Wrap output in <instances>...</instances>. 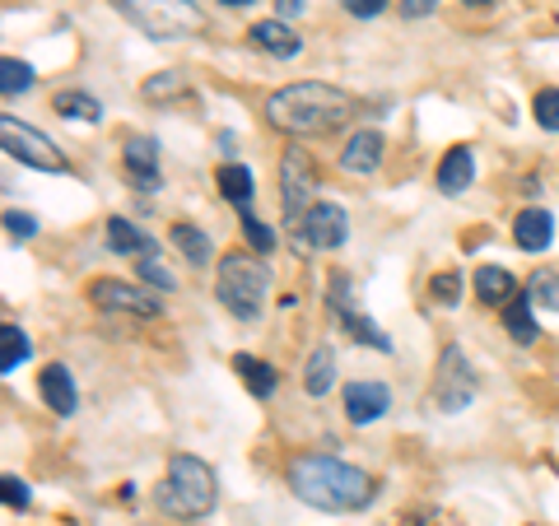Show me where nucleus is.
Returning a JSON list of instances; mask_svg holds the SVG:
<instances>
[{"instance_id":"24","label":"nucleus","mask_w":559,"mask_h":526,"mask_svg":"<svg viewBox=\"0 0 559 526\" xmlns=\"http://www.w3.org/2000/svg\"><path fill=\"white\" fill-rule=\"evenodd\" d=\"M168 238H173V248H178L191 266H210V256H215V248H210V238H205V229H197V224H173L168 229Z\"/></svg>"},{"instance_id":"34","label":"nucleus","mask_w":559,"mask_h":526,"mask_svg":"<svg viewBox=\"0 0 559 526\" xmlns=\"http://www.w3.org/2000/svg\"><path fill=\"white\" fill-rule=\"evenodd\" d=\"M135 275L145 279V285H150L154 294H173V289H178V285H173V275L159 266V261H140V266H135Z\"/></svg>"},{"instance_id":"6","label":"nucleus","mask_w":559,"mask_h":526,"mask_svg":"<svg viewBox=\"0 0 559 526\" xmlns=\"http://www.w3.org/2000/svg\"><path fill=\"white\" fill-rule=\"evenodd\" d=\"M476 396V368L466 363L462 345H443L439 355V373H433V387H429V406L439 415H462Z\"/></svg>"},{"instance_id":"23","label":"nucleus","mask_w":559,"mask_h":526,"mask_svg":"<svg viewBox=\"0 0 559 526\" xmlns=\"http://www.w3.org/2000/svg\"><path fill=\"white\" fill-rule=\"evenodd\" d=\"M215 187H219V196L229 201V205H238V210H248V205H252V196H257L252 168H242V164H219Z\"/></svg>"},{"instance_id":"20","label":"nucleus","mask_w":559,"mask_h":526,"mask_svg":"<svg viewBox=\"0 0 559 526\" xmlns=\"http://www.w3.org/2000/svg\"><path fill=\"white\" fill-rule=\"evenodd\" d=\"M471 285H476V298L485 308H499V312L518 298V279L509 266H476V279H471Z\"/></svg>"},{"instance_id":"32","label":"nucleus","mask_w":559,"mask_h":526,"mask_svg":"<svg viewBox=\"0 0 559 526\" xmlns=\"http://www.w3.org/2000/svg\"><path fill=\"white\" fill-rule=\"evenodd\" d=\"M429 298H439L443 308L462 303V275H457V271H443V275H433V279H429Z\"/></svg>"},{"instance_id":"2","label":"nucleus","mask_w":559,"mask_h":526,"mask_svg":"<svg viewBox=\"0 0 559 526\" xmlns=\"http://www.w3.org/2000/svg\"><path fill=\"white\" fill-rule=\"evenodd\" d=\"M261 117L271 121L275 131H285L294 140H312V135H331L341 131L349 117H355V98L336 84H322V80H299V84H285L266 98Z\"/></svg>"},{"instance_id":"8","label":"nucleus","mask_w":559,"mask_h":526,"mask_svg":"<svg viewBox=\"0 0 559 526\" xmlns=\"http://www.w3.org/2000/svg\"><path fill=\"white\" fill-rule=\"evenodd\" d=\"M0 145H5L10 159H20L24 168H38V172H66V154L51 145L43 131L24 127L20 117H0Z\"/></svg>"},{"instance_id":"26","label":"nucleus","mask_w":559,"mask_h":526,"mask_svg":"<svg viewBox=\"0 0 559 526\" xmlns=\"http://www.w3.org/2000/svg\"><path fill=\"white\" fill-rule=\"evenodd\" d=\"M51 108H57V117H70V121H103V103L84 89H61L51 98Z\"/></svg>"},{"instance_id":"39","label":"nucleus","mask_w":559,"mask_h":526,"mask_svg":"<svg viewBox=\"0 0 559 526\" xmlns=\"http://www.w3.org/2000/svg\"><path fill=\"white\" fill-rule=\"evenodd\" d=\"M275 5H280L275 20H294V14H304V0H275Z\"/></svg>"},{"instance_id":"40","label":"nucleus","mask_w":559,"mask_h":526,"mask_svg":"<svg viewBox=\"0 0 559 526\" xmlns=\"http://www.w3.org/2000/svg\"><path fill=\"white\" fill-rule=\"evenodd\" d=\"M219 5H229V10H242V5H252V0H219Z\"/></svg>"},{"instance_id":"17","label":"nucleus","mask_w":559,"mask_h":526,"mask_svg":"<svg viewBox=\"0 0 559 526\" xmlns=\"http://www.w3.org/2000/svg\"><path fill=\"white\" fill-rule=\"evenodd\" d=\"M443 196H462V191L476 182V150L471 145H452L443 159H439V172H433Z\"/></svg>"},{"instance_id":"19","label":"nucleus","mask_w":559,"mask_h":526,"mask_svg":"<svg viewBox=\"0 0 559 526\" xmlns=\"http://www.w3.org/2000/svg\"><path fill=\"white\" fill-rule=\"evenodd\" d=\"M513 242L522 252H546L555 242V215H550V210H540V205H527L513 219Z\"/></svg>"},{"instance_id":"35","label":"nucleus","mask_w":559,"mask_h":526,"mask_svg":"<svg viewBox=\"0 0 559 526\" xmlns=\"http://www.w3.org/2000/svg\"><path fill=\"white\" fill-rule=\"evenodd\" d=\"M0 499H5V507H20V513H28V503H33L28 485H24L20 476H5V480H0Z\"/></svg>"},{"instance_id":"29","label":"nucleus","mask_w":559,"mask_h":526,"mask_svg":"<svg viewBox=\"0 0 559 526\" xmlns=\"http://www.w3.org/2000/svg\"><path fill=\"white\" fill-rule=\"evenodd\" d=\"M527 298H532V303H540V308H555L559 312V275L555 271H536L527 279Z\"/></svg>"},{"instance_id":"21","label":"nucleus","mask_w":559,"mask_h":526,"mask_svg":"<svg viewBox=\"0 0 559 526\" xmlns=\"http://www.w3.org/2000/svg\"><path fill=\"white\" fill-rule=\"evenodd\" d=\"M331 387H336V349H331V345L308 349V359H304V392L308 396H326Z\"/></svg>"},{"instance_id":"10","label":"nucleus","mask_w":559,"mask_h":526,"mask_svg":"<svg viewBox=\"0 0 559 526\" xmlns=\"http://www.w3.org/2000/svg\"><path fill=\"white\" fill-rule=\"evenodd\" d=\"M326 303H331V318L341 322V331H349L359 345H369L378 349V355H392V336L382 331L373 318H364V312L355 308V298H349V279L336 271L331 275V285H326Z\"/></svg>"},{"instance_id":"41","label":"nucleus","mask_w":559,"mask_h":526,"mask_svg":"<svg viewBox=\"0 0 559 526\" xmlns=\"http://www.w3.org/2000/svg\"><path fill=\"white\" fill-rule=\"evenodd\" d=\"M462 5H476V10H485V5H495V0H462Z\"/></svg>"},{"instance_id":"12","label":"nucleus","mask_w":559,"mask_h":526,"mask_svg":"<svg viewBox=\"0 0 559 526\" xmlns=\"http://www.w3.org/2000/svg\"><path fill=\"white\" fill-rule=\"evenodd\" d=\"M121 168H127L131 187L140 196H154L164 187V172H159V140L154 135H127L121 145Z\"/></svg>"},{"instance_id":"5","label":"nucleus","mask_w":559,"mask_h":526,"mask_svg":"<svg viewBox=\"0 0 559 526\" xmlns=\"http://www.w3.org/2000/svg\"><path fill=\"white\" fill-rule=\"evenodd\" d=\"M108 5L150 43H182L205 33V14L191 0H108Z\"/></svg>"},{"instance_id":"14","label":"nucleus","mask_w":559,"mask_h":526,"mask_svg":"<svg viewBox=\"0 0 559 526\" xmlns=\"http://www.w3.org/2000/svg\"><path fill=\"white\" fill-rule=\"evenodd\" d=\"M248 43L257 47V51H266V57H280V61H294L304 51V38L294 33L285 20H257L252 28H248Z\"/></svg>"},{"instance_id":"37","label":"nucleus","mask_w":559,"mask_h":526,"mask_svg":"<svg viewBox=\"0 0 559 526\" xmlns=\"http://www.w3.org/2000/svg\"><path fill=\"white\" fill-rule=\"evenodd\" d=\"M388 5H392V0H341V10L355 14V20H378Z\"/></svg>"},{"instance_id":"25","label":"nucleus","mask_w":559,"mask_h":526,"mask_svg":"<svg viewBox=\"0 0 559 526\" xmlns=\"http://www.w3.org/2000/svg\"><path fill=\"white\" fill-rule=\"evenodd\" d=\"M503 331H509L518 345H536V340H540L536 318H532V298H527V294H518L513 303L503 308Z\"/></svg>"},{"instance_id":"33","label":"nucleus","mask_w":559,"mask_h":526,"mask_svg":"<svg viewBox=\"0 0 559 526\" xmlns=\"http://www.w3.org/2000/svg\"><path fill=\"white\" fill-rule=\"evenodd\" d=\"M242 234H248V242H252V252H257V256H266V252L275 248V234L252 215V210H242Z\"/></svg>"},{"instance_id":"15","label":"nucleus","mask_w":559,"mask_h":526,"mask_svg":"<svg viewBox=\"0 0 559 526\" xmlns=\"http://www.w3.org/2000/svg\"><path fill=\"white\" fill-rule=\"evenodd\" d=\"M108 248L117 256H140V261H159V238L145 234L140 224H131L127 215L108 219Z\"/></svg>"},{"instance_id":"27","label":"nucleus","mask_w":559,"mask_h":526,"mask_svg":"<svg viewBox=\"0 0 559 526\" xmlns=\"http://www.w3.org/2000/svg\"><path fill=\"white\" fill-rule=\"evenodd\" d=\"M33 359V340H28V331L20 326H5L0 331V373H14L20 363Z\"/></svg>"},{"instance_id":"11","label":"nucleus","mask_w":559,"mask_h":526,"mask_svg":"<svg viewBox=\"0 0 559 526\" xmlns=\"http://www.w3.org/2000/svg\"><path fill=\"white\" fill-rule=\"evenodd\" d=\"M294 229H299L294 242H299L304 252H336V248H345V238H349V215L341 205L318 201L299 224H294Z\"/></svg>"},{"instance_id":"1","label":"nucleus","mask_w":559,"mask_h":526,"mask_svg":"<svg viewBox=\"0 0 559 526\" xmlns=\"http://www.w3.org/2000/svg\"><path fill=\"white\" fill-rule=\"evenodd\" d=\"M285 485L294 489V499L318 507V513H364L378 499V480L369 470L336 462L326 452H304L285 466Z\"/></svg>"},{"instance_id":"31","label":"nucleus","mask_w":559,"mask_h":526,"mask_svg":"<svg viewBox=\"0 0 559 526\" xmlns=\"http://www.w3.org/2000/svg\"><path fill=\"white\" fill-rule=\"evenodd\" d=\"M182 94H187V80L178 75V70H168V75H154V80H145V98H150V103L182 98Z\"/></svg>"},{"instance_id":"9","label":"nucleus","mask_w":559,"mask_h":526,"mask_svg":"<svg viewBox=\"0 0 559 526\" xmlns=\"http://www.w3.org/2000/svg\"><path fill=\"white\" fill-rule=\"evenodd\" d=\"M90 303L103 308V312H131V318H164V294H154V289H140V285H127V279H112V275H103L90 285Z\"/></svg>"},{"instance_id":"4","label":"nucleus","mask_w":559,"mask_h":526,"mask_svg":"<svg viewBox=\"0 0 559 526\" xmlns=\"http://www.w3.org/2000/svg\"><path fill=\"white\" fill-rule=\"evenodd\" d=\"M266 289H271V266L252 252H224L219 266H215V298L224 303V312L238 322H257L261 318V303H266Z\"/></svg>"},{"instance_id":"22","label":"nucleus","mask_w":559,"mask_h":526,"mask_svg":"<svg viewBox=\"0 0 559 526\" xmlns=\"http://www.w3.org/2000/svg\"><path fill=\"white\" fill-rule=\"evenodd\" d=\"M234 373L242 378V387H248L257 401H271L275 387H280V373L266 359H257V355H234Z\"/></svg>"},{"instance_id":"18","label":"nucleus","mask_w":559,"mask_h":526,"mask_svg":"<svg viewBox=\"0 0 559 526\" xmlns=\"http://www.w3.org/2000/svg\"><path fill=\"white\" fill-rule=\"evenodd\" d=\"M38 392L47 401L51 415H75L80 410V392H75V378H70L66 363H47L38 373Z\"/></svg>"},{"instance_id":"30","label":"nucleus","mask_w":559,"mask_h":526,"mask_svg":"<svg viewBox=\"0 0 559 526\" xmlns=\"http://www.w3.org/2000/svg\"><path fill=\"white\" fill-rule=\"evenodd\" d=\"M532 117H536L540 131H559V89H536Z\"/></svg>"},{"instance_id":"28","label":"nucleus","mask_w":559,"mask_h":526,"mask_svg":"<svg viewBox=\"0 0 559 526\" xmlns=\"http://www.w3.org/2000/svg\"><path fill=\"white\" fill-rule=\"evenodd\" d=\"M33 80H38V75H33L28 61H20V57H5V61H0V94H5V98L28 94Z\"/></svg>"},{"instance_id":"36","label":"nucleus","mask_w":559,"mask_h":526,"mask_svg":"<svg viewBox=\"0 0 559 526\" xmlns=\"http://www.w3.org/2000/svg\"><path fill=\"white\" fill-rule=\"evenodd\" d=\"M5 234H10L14 242H28V238H38V219L20 215V210H5Z\"/></svg>"},{"instance_id":"13","label":"nucleus","mask_w":559,"mask_h":526,"mask_svg":"<svg viewBox=\"0 0 559 526\" xmlns=\"http://www.w3.org/2000/svg\"><path fill=\"white\" fill-rule=\"evenodd\" d=\"M392 410V387L378 378H364V382H349L345 387V419L349 425H373V419H382Z\"/></svg>"},{"instance_id":"7","label":"nucleus","mask_w":559,"mask_h":526,"mask_svg":"<svg viewBox=\"0 0 559 526\" xmlns=\"http://www.w3.org/2000/svg\"><path fill=\"white\" fill-rule=\"evenodd\" d=\"M280 205H285L289 229L318 205V164H312V154L299 145L285 150V159H280Z\"/></svg>"},{"instance_id":"16","label":"nucleus","mask_w":559,"mask_h":526,"mask_svg":"<svg viewBox=\"0 0 559 526\" xmlns=\"http://www.w3.org/2000/svg\"><path fill=\"white\" fill-rule=\"evenodd\" d=\"M382 150H388L382 131H355L345 140V150H341V168L355 172V178H369V172L382 168Z\"/></svg>"},{"instance_id":"38","label":"nucleus","mask_w":559,"mask_h":526,"mask_svg":"<svg viewBox=\"0 0 559 526\" xmlns=\"http://www.w3.org/2000/svg\"><path fill=\"white\" fill-rule=\"evenodd\" d=\"M433 5H439V0H401L396 10H401V20H425Z\"/></svg>"},{"instance_id":"3","label":"nucleus","mask_w":559,"mask_h":526,"mask_svg":"<svg viewBox=\"0 0 559 526\" xmlns=\"http://www.w3.org/2000/svg\"><path fill=\"white\" fill-rule=\"evenodd\" d=\"M159 507L168 517L178 522H201L215 513L219 503V480L215 470H210L201 457H191V452H178V457H168V470H164V485H159Z\"/></svg>"}]
</instances>
